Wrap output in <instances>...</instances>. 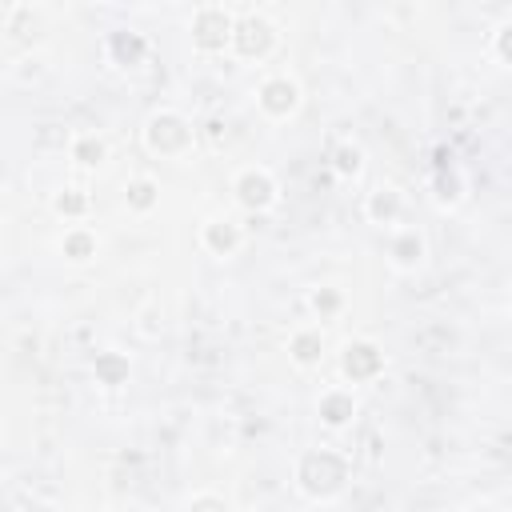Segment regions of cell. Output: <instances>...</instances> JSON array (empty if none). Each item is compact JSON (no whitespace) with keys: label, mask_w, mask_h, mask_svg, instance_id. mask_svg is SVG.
Listing matches in <instances>:
<instances>
[{"label":"cell","mask_w":512,"mask_h":512,"mask_svg":"<svg viewBox=\"0 0 512 512\" xmlns=\"http://www.w3.org/2000/svg\"><path fill=\"white\" fill-rule=\"evenodd\" d=\"M4 28L16 40H36L44 32V8H36V4H12L4 12Z\"/></svg>","instance_id":"17"},{"label":"cell","mask_w":512,"mask_h":512,"mask_svg":"<svg viewBox=\"0 0 512 512\" xmlns=\"http://www.w3.org/2000/svg\"><path fill=\"white\" fill-rule=\"evenodd\" d=\"M384 372V348L376 344V340H348L344 348H340V376H344V384H368V380H376Z\"/></svg>","instance_id":"7"},{"label":"cell","mask_w":512,"mask_h":512,"mask_svg":"<svg viewBox=\"0 0 512 512\" xmlns=\"http://www.w3.org/2000/svg\"><path fill=\"white\" fill-rule=\"evenodd\" d=\"M276 44H280V32H276V24L264 16V12H240L236 16V24H232V52L240 56V60H268L272 52H276Z\"/></svg>","instance_id":"4"},{"label":"cell","mask_w":512,"mask_h":512,"mask_svg":"<svg viewBox=\"0 0 512 512\" xmlns=\"http://www.w3.org/2000/svg\"><path fill=\"white\" fill-rule=\"evenodd\" d=\"M92 376L100 380V384H108V388H120L128 376H132V364H128V356L124 352H96V360H92Z\"/></svg>","instance_id":"20"},{"label":"cell","mask_w":512,"mask_h":512,"mask_svg":"<svg viewBox=\"0 0 512 512\" xmlns=\"http://www.w3.org/2000/svg\"><path fill=\"white\" fill-rule=\"evenodd\" d=\"M232 24H236V12L224 8V4H200L188 20V40L196 52L204 56H216L232 44Z\"/></svg>","instance_id":"3"},{"label":"cell","mask_w":512,"mask_h":512,"mask_svg":"<svg viewBox=\"0 0 512 512\" xmlns=\"http://www.w3.org/2000/svg\"><path fill=\"white\" fill-rule=\"evenodd\" d=\"M232 200H236L244 212L264 216V212H272V208L280 204V184H276V176H272L264 164H248V168H240V172L232 176Z\"/></svg>","instance_id":"5"},{"label":"cell","mask_w":512,"mask_h":512,"mask_svg":"<svg viewBox=\"0 0 512 512\" xmlns=\"http://www.w3.org/2000/svg\"><path fill=\"white\" fill-rule=\"evenodd\" d=\"M96 252H100V240H96L92 228H84V224L64 228V236H60V256H64L68 264H88V260H96Z\"/></svg>","instance_id":"14"},{"label":"cell","mask_w":512,"mask_h":512,"mask_svg":"<svg viewBox=\"0 0 512 512\" xmlns=\"http://www.w3.org/2000/svg\"><path fill=\"white\" fill-rule=\"evenodd\" d=\"M316 416H320V424L332 428V432L348 428V424L356 420V396H352V388H344V384L324 388L320 400H316Z\"/></svg>","instance_id":"11"},{"label":"cell","mask_w":512,"mask_h":512,"mask_svg":"<svg viewBox=\"0 0 512 512\" xmlns=\"http://www.w3.org/2000/svg\"><path fill=\"white\" fill-rule=\"evenodd\" d=\"M464 512H500V508H496V504H488V500H472Z\"/></svg>","instance_id":"25"},{"label":"cell","mask_w":512,"mask_h":512,"mask_svg":"<svg viewBox=\"0 0 512 512\" xmlns=\"http://www.w3.org/2000/svg\"><path fill=\"white\" fill-rule=\"evenodd\" d=\"M352 480V460L336 448H308L296 460V488L308 500H336Z\"/></svg>","instance_id":"1"},{"label":"cell","mask_w":512,"mask_h":512,"mask_svg":"<svg viewBox=\"0 0 512 512\" xmlns=\"http://www.w3.org/2000/svg\"><path fill=\"white\" fill-rule=\"evenodd\" d=\"M20 512H56V508H52V504H40V500H32V504H24Z\"/></svg>","instance_id":"26"},{"label":"cell","mask_w":512,"mask_h":512,"mask_svg":"<svg viewBox=\"0 0 512 512\" xmlns=\"http://www.w3.org/2000/svg\"><path fill=\"white\" fill-rule=\"evenodd\" d=\"M428 256V240L420 228H396L392 240H388V264L396 272H416Z\"/></svg>","instance_id":"10"},{"label":"cell","mask_w":512,"mask_h":512,"mask_svg":"<svg viewBox=\"0 0 512 512\" xmlns=\"http://www.w3.org/2000/svg\"><path fill=\"white\" fill-rule=\"evenodd\" d=\"M300 104H304V92H300L296 76H288V72H272L256 88V108L268 120H292L300 112Z\"/></svg>","instance_id":"6"},{"label":"cell","mask_w":512,"mask_h":512,"mask_svg":"<svg viewBox=\"0 0 512 512\" xmlns=\"http://www.w3.org/2000/svg\"><path fill=\"white\" fill-rule=\"evenodd\" d=\"M364 216L376 228L400 224V216H404V192L396 184H376L372 192H364Z\"/></svg>","instance_id":"9"},{"label":"cell","mask_w":512,"mask_h":512,"mask_svg":"<svg viewBox=\"0 0 512 512\" xmlns=\"http://www.w3.org/2000/svg\"><path fill=\"white\" fill-rule=\"evenodd\" d=\"M140 140H144V148H148L152 156H160V160H180V156H188V152L196 148V124H192L184 112H176V108H156V112L144 120Z\"/></svg>","instance_id":"2"},{"label":"cell","mask_w":512,"mask_h":512,"mask_svg":"<svg viewBox=\"0 0 512 512\" xmlns=\"http://www.w3.org/2000/svg\"><path fill=\"white\" fill-rule=\"evenodd\" d=\"M184 512H232V504L220 492H196V496H188Z\"/></svg>","instance_id":"23"},{"label":"cell","mask_w":512,"mask_h":512,"mask_svg":"<svg viewBox=\"0 0 512 512\" xmlns=\"http://www.w3.org/2000/svg\"><path fill=\"white\" fill-rule=\"evenodd\" d=\"M432 188H436V204H440V208H456V204L464 200V176H460V168L452 164V156L444 160V152H440Z\"/></svg>","instance_id":"15"},{"label":"cell","mask_w":512,"mask_h":512,"mask_svg":"<svg viewBox=\"0 0 512 512\" xmlns=\"http://www.w3.org/2000/svg\"><path fill=\"white\" fill-rule=\"evenodd\" d=\"M88 208H92V200H88V192H84V188H60V192L52 196V212H56V216H64L68 224L84 220V216H88Z\"/></svg>","instance_id":"21"},{"label":"cell","mask_w":512,"mask_h":512,"mask_svg":"<svg viewBox=\"0 0 512 512\" xmlns=\"http://www.w3.org/2000/svg\"><path fill=\"white\" fill-rule=\"evenodd\" d=\"M156 204H160V180H156V176L140 172V176H132V180L124 184V208H128L132 216H148Z\"/></svg>","instance_id":"13"},{"label":"cell","mask_w":512,"mask_h":512,"mask_svg":"<svg viewBox=\"0 0 512 512\" xmlns=\"http://www.w3.org/2000/svg\"><path fill=\"white\" fill-rule=\"evenodd\" d=\"M324 356H328V340H324L320 328H296V332L288 336V360H292L300 372L320 368Z\"/></svg>","instance_id":"12"},{"label":"cell","mask_w":512,"mask_h":512,"mask_svg":"<svg viewBox=\"0 0 512 512\" xmlns=\"http://www.w3.org/2000/svg\"><path fill=\"white\" fill-rule=\"evenodd\" d=\"M108 56H112L120 68H136V64H144V56H148V40H144L140 32H112V36H108Z\"/></svg>","instance_id":"18"},{"label":"cell","mask_w":512,"mask_h":512,"mask_svg":"<svg viewBox=\"0 0 512 512\" xmlns=\"http://www.w3.org/2000/svg\"><path fill=\"white\" fill-rule=\"evenodd\" d=\"M308 308H312L320 320H328V316H336V312L344 308V292H340V288H332V284H324V288H312V296H308Z\"/></svg>","instance_id":"22"},{"label":"cell","mask_w":512,"mask_h":512,"mask_svg":"<svg viewBox=\"0 0 512 512\" xmlns=\"http://www.w3.org/2000/svg\"><path fill=\"white\" fill-rule=\"evenodd\" d=\"M492 48H496V64H508L512 60V20H504L492 32Z\"/></svg>","instance_id":"24"},{"label":"cell","mask_w":512,"mask_h":512,"mask_svg":"<svg viewBox=\"0 0 512 512\" xmlns=\"http://www.w3.org/2000/svg\"><path fill=\"white\" fill-rule=\"evenodd\" d=\"M200 248H204L208 256H220V260L236 256V252L244 248V228H240V220H236V216H208V220L200 224Z\"/></svg>","instance_id":"8"},{"label":"cell","mask_w":512,"mask_h":512,"mask_svg":"<svg viewBox=\"0 0 512 512\" xmlns=\"http://www.w3.org/2000/svg\"><path fill=\"white\" fill-rule=\"evenodd\" d=\"M68 156L76 168H100L108 160V140L100 132H76L68 140Z\"/></svg>","instance_id":"16"},{"label":"cell","mask_w":512,"mask_h":512,"mask_svg":"<svg viewBox=\"0 0 512 512\" xmlns=\"http://www.w3.org/2000/svg\"><path fill=\"white\" fill-rule=\"evenodd\" d=\"M328 168H332V176L336 180H356L360 172H364V148L356 144V140H340L336 148H332V156H328Z\"/></svg>","instance_id":"19"}]
</instances>
